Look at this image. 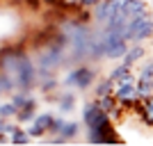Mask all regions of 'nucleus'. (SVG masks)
<instances>
[{
  "instance_id": "1",
  "label": "nucleus",
  "mask_w": 153,
  "mask_h": 146,
  "mask_svg": "<svg viewBox=\"0 0 153 146\" xmlns=\"http://www.w3.org/2000/svg\"><path fill=\"white\" fill-rule=\"evenodd\" d=\"M82 123L87 126L89 144H119V135L112 128V119L96 101L82 105Z\"/></svg>"
},
{
  "instance_id": "2",
  "label": "nucleus",
  "mask_w": 153,
  "mask_h": 146,
  "mask_svg": "<svg viewBox=\"0 0 153 146\" xmlns=\"http://www.w3.org/2000/svg\"><path fill=\"white\" fill-rule=\"evenodd\" d=\"M96 82V69L87 66V64H80L76 69H71L66 76H64V87L69 89H89Z\"/></svg>"
},
{
  "instance_id": "3",
  "label": "nucleus",
  "mask_w": 153,
  "mask_h": 146,
  "mask_svg": "<svg viewBox=\"0 0 153 146\" xmlns=\"http://www.w3.org/2000/svg\"><path fill=\"white\" fill-rule=\"evenodd\" d=\"M119 7H121V2H119V0H101L98 5L91 7V9H94V14H91V16L96 19V23L105 25V23H108V19L117 12V9H119Z\"/></svg>"
},
{
  "instance_id": "4",
  "label": "nucleus",
  "mask_w": 153,
  "mask_h": 146,
  "mask_svg": "<svg viewBox=\"0 0 153 146\" xmlns=\"http://www.w3.org/2000/svg\"><path fill=\"white\" fill-rule=\"evenodd\" d=\"M144 55H146L144 46H142L140 41H130V44H128V50H126V55H123V57L119 59V62L128 64V66H135L137 62H142V59H144Z\"/></svg>"
},
{
  "instance_id": "5",
  "label": "nucleus",
  "mask_w": 153,
  "mask_h": 146,
  "mask_svg": "<svg viewBox=\"0 0 153 146\" xmlns=\"http://www.w3.org/2000/svg\"><path fill=\"white\" fill-rule=\"evenodd\" d=\"M119 9L126 14L128 19H133V16H142V14H151V12H149V5L144 2V0H123Z\"/></svg>"
},
{
  "instance_id": "6",
  "label": "nucleus",
  "mask_w": 153,
  "mask_h": 146,
  "mask_svg": "<svg viewBox=\"0 0 153 146\" xmlns=\"http://www.w3.org/2000/svg\"><path fill=\"white\" fill-rule=\"evenodd\" d=\"M108 78L112 80V82H121V80H137V78H135L133 66H128V64H123V62H119L117 66H112L110 73H108Z\"/></svg>"
},
{
  "instance_id": "7",
  "label": "nucleus",
  "mask_w": 153,
  "mask_h": 146,
  "mask_svg": "<svg viewBox=\"0 0 153 146\" xmlns=\"http://www.w3.org/2000/svg\"><path fill=\"white\" fill-rule=\"evenodd\" d=\"M34 114H37V101L32 98V96H27V101L23 107H19V112H16V116L14 119L19 121V123H30L32 119H34Z\"/></svg>"
},
{
  "instance_id": "8",
  "label": "nucleus",
  "mask_w": 153,
  "mask_h": 146,
  "mask_svg": "<svg viewBox=\"0 0 153 146\" xmlns=\"http://www.w3.org/2000/svg\"><path fill=\"white\" fill-rule=\"evenodd\" d=\"M126 50H128V41L126 39H117V41H112V44L105 48V57L108 59H112V62H119V59L126 55Z\"/></svg>"
},
{
  "instance_id": "9",
  "label": "nucleus",
  "mask_w": 153,
  "mask_h": 146,
  "mask_svg": "<svg viewBox=\"0 0 153 146\" xmlns=\"http://www.w3.org/2000/svg\"><path fill=\"white\" fill-rule=\"evenodd\" d=\"M57 110H59V114H62V116L69 114V112H73V110H76V94H73V91H69V89L59 91Z\"/></svg>"
},
{
  "instance_id": "10",
  "label": "nucleus",
  "mask_w": 153,
  "mask_h": 146,
  "mask_svg": "<svg viewBox=\"0 0 153 146\" xmlns=\"http://www.w3.org/2000/svg\"><path fill=\"white\" fill-rule=\"evenodd\" d=\"M59 135H62L66 142L76 139L78 135H80V123H78V121H64L62 128H59Z\"/></svg>"
},
{
  "instance_id": "11",
  "label": "nucleus",
  "mask_w": 153,
  "mask_h": 146,
  "mask_svg": "<svg viewBox=\"0 0 153 146\" xmlns=\"http://www.w3.org/2000/svg\"><path fill=\"white\" fill-rule=\"evenodd\" d=\"M7 139H9V144H16V146H23V144H30V135H27V130H23V128H16V130H14V133H9V137H7Z\"/></svg>"
},
{
  "instance_id": "12",
  "label": "nucleus",
  "mask_w": 153,
  "mask_h": 146,
  "mask_svg": "<svg viewBox=\"0 0 153 146\" xmlns=\"http://www.w3.org/2000/svg\"><path fill=\"white\" fill-rule=\"evenodd\" d=\"M137 80H142V82H151V84H153V57L146 59V62L140 66V71H137Z\"/></svg>"
},
{
  "instance_id": "13",
  "label": "nucleus",
  "mask_w": 153,
  "mask_h": 146,
  "mask_svg": "<svg viewBox=\"0 0 153 146\" xmlns=\"http://www.w3.org/2000/svg\"><path fill=\"white\" fill-rule=\"evenodd\" d=\"M16 89V80L9 76V71H0V91L2 94H12Z\"/></svg>"
},
{
  "instance_id": "14",
  "label": "nucleus",
  "mask_w": 153,
  "mask_h": 146,
  "mask_svg": "<svg viewBox=\"0 0 153 146\" xmlns=\"http://www.w3.org/2000/svg\"><path fill=\"white\" fill-rule=\"evenodd\" d=\"M114 91V82L110 80V78H103V80H98L96 82V89H94V96L98 98V96H105V94H112Z\"/></svg>"
},
{
  "instance_id": "15",
  "label": "nucleus",
  "mask_w": 153,
  "mask_h": 146,
  "mask_svg": "<svg viewBox=\"0 0 153 146\" xmlns=\"http://www.w3.org/2000/svg\"><path fill=\"white\" fill-rule=\"evenodd\" d=\"M96 103H98V105H101V110H105V112H110L112 107H117V105H119V101H117V96H114V94L98 96V98H96Z\"/></svg>"
},
{
  "instance_id": "16",
  "label": "nucleus",
  "mask_w": 153,
  "mask_h": 146,
  "mask_svg": "<svg viewBox=\"0 0 153 146\" xmlns=\"http://www.w3.org/2000/svg\"><path fill=\"white\" fill-rule=\"evenodd\" d=\"M53 119H55V114H51V112H44V114H34L32 123H34V126H39L41 130H48V126L53 123Z\"/></svg>"
},
{
  "instance_id": "17",
  "label": "nucleus",
  "mask_w": 153,
  "mask_h": 146,
  "mask_svg": "<svg viewBox=\"0 0 153 146\" xmlns=\"http://www.w3.org/2000/svg\"><path fill=\"white\" fill-rule=\"evenodd\" d=\"M16 112H19V107H16L12 101L0 103V116H2V119H14V116H16Z\"/></svg>"
},
{
  "instance_id": "18",
  "label": "nucleus",
  "mask_w": 153,
  "mask_h": 146,
  "mask_svg": "<svg viewBox=\"0 0 153 146\" xmlns=\"http://www.w3.org/2000/svg\"><path fill=\"white\" fill-rule=\"evenodd\" d=\"M57 89V78L51 76V78H44V82H41V91L48 94V91H55Z\"/></svg>"
},
{
  "instance_id": "19",
  "label": "nucleus",
  "mask_w": 153,
  "mask_h": 146,
  "mask_svg": "<svg viewBox=\"0 0 153 146\" xmlns=\"http://www.w3.org/2000/svg\"><path fill=\"white\" fill-rule=\"evenodd\" d=\"M27 96H30V94H25V91H21V89H19V94H14V91H12L9 101H12L16 107H23V105H25V101H27Z\"/></svg>"
},
{
  "instance_id": "20",
  "label": "nucleus",
  "mask_w": 153,
  "mask_h": 146,
  "mask_svg": "<svg viewBox=\"0 0 153 146\" xmlns=\"http://www.w3.org/2000/svg\"><path fill=\"white\" fill-rule=\"evenodd\" d=\"M62 123H64V116H55L53 119V123L48 126V130H46V135H59V128H62Z\"/></svg>"
},
{
  "instance_id": "21",
  "label": "nucleus",
  "mask_w": 153,
  "mask_h": 146,
  "mask_svg": "<svg viewBox=\"0 0 153 146\" xmlns=\"http://www.w3.org/2000/svg\"><path fill=\"white\" fill-rule=\"evenodd\" d=\"M27 135H30L32 139H41V137H46V130H41L39 126H34L30 121V126H27Z\"/></svg>"
},
{
  "instance_id": "22",
  "label": "nucleus",
  "mask_w": 153,
  "mask_h": 146,
  "mask_svg": "<svg viewBox=\"0 0 153 146\" xmlns=\"http://www.w3.org/2000/svg\"><path fill=\"white\" fill-rule=\"evenodd\" d=\"M98 2H101V0H78V5L85 7V9H91V7L98 5Z\"/></svg>"
},
{
  "instance_id": "23",
  "label": "nucleus",
  "mask_w": 153,
  "mask_h": 146,
  "mask_svg": "<svg viewBox=\"0 0 153 146\" xmlns=\"http://www.w3.org/2000/svg\"><path fill=\"white\" fill-rule=\"evenodd\" d=\"M23 2H25V5L30 7V9H37V7L41 5V0H23Z\"/></svg>"
},
{
  "instance_id": "24",
  "label": "nucleus",
  "mask_w": 153,
  "mask_h": 146,
  "mask_svg": "<svg viewBox=\"0 0 153 146\" xmlns=\"http://www.w3.org/2000/svg\"><path fill=\"white\" fill-rule=\"evenodd\" d=\"M7 137H9V135H5V133H0V144H5V142H7Z\"/></svg>"
},
{
  "instance_id": "25",
  "label": "nucleus",
  "mask_w": 153,
  "mask_h": 146,
  "mask_svg": "<svg viewBox=\"0 0 153 146\" xmlns=\"http://www.w3.org/2000/svg\"><path fill=\"white\" fill-rule=\"evenodd\" d=\"M0 96H2V91H0Z\"/></svg>"
},
{
  "instance_id": "26",
  "label": "nucleus",
  "mask_w": 153,
  "mask_h": 146,
  "mask_svg": "<svg viewBox=\"0 0 153 146\" xmlns=\"http://www.w3.org/2000/svg\"><path fill=\"white\" fill-rule=\"evenodd\" d=\"M151 39H153V37H151Z\"/></svg>"
}]
</instances>
